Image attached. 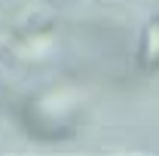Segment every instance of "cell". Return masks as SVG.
<instances>
[{"label":"cell","instance_id":"cell-1","mask_svg":"<svg viewBox=\"0 0 159 156\" xmlns=\"http://www.w3.org/2000/svg\"><path fill=\"white\" fill-rule=\"evenodd\" d=\"M77 113V98L70 89H49L40 98H34L25 110V119L31 126V132L40 138H61L70 132V119Z\"/></svg>","mask_w":159,"mask_h":156},{"label":"cell","instance_id":"cell-2","mask_svg":"<svg viewBox=\"0 0 159 156\" xmlns=\"http://www.w3.org/2000/svg\"><path fill=\"white\" fill-rule=\"evenodd\" d=\"M141 64L144 71H159V16L147 21L141 37Z\"/></svg>","mask_w":159,"mask_h":156}]
</instances>
